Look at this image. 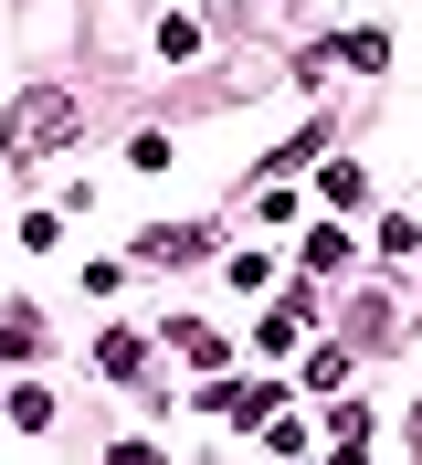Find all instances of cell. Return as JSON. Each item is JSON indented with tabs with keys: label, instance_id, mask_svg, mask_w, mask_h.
<instances>
[{
	"label": "cell",
	"instance_id": "2",
	"mask_svg": "<svg viewBox=\"0 0 422 465\" xmlns=\"http://www.w3.org/2000/svg\"><path fill=\"white\" fill-rule=\"evenodd\" d=\"M328 64H359V74H380V64H391V32H328V43H307V54H296V74H328Z\"/></svg>",
	"mask_w": 422,
	"mask_h": 465
},
{
	"label": "cell",
	"instance_id": "9",
	"mask_svg": "<svg viewBox=\"0 0 422 465\" xmlns=\"http://www.w3.org/2000/svg\"><path fill=\"white\" fill-rule=\"evenodd\" d=\"M317 148H328V116H307V127H296V138H285L264 170H296V159H317Z\"/></svg>",
	"mask_w": 422,
	"mask_h": 465
},
{
	"label": "cell",
	"instance_id": "5",
	"mask_svg": "<svg viewBox=\"0 0 422 465\" xmlns=\"http://www.w3.org/2000/svg\"><path fill=\"white\" fill-rule=\"evenodd\" d=\"M317 318V296L296 286V296H275V307H264V349H296V328Z\"/></svg>",
	"mask_w": 422,
	"mask_h": 465
},
{
	"label": "cell",
	"instance_id": "3",
	"mask_svg": "<svg viewBox=\"0 0 422 465\" xmlns=\"http://www.w3.org/2000/svg\"><path fill=\"white\" fill-rule=\"evenodd\" d=\"M201 402L222 412V423H243V434H264V423H275V402H285V391H275V381H232V391H211V381H201Z\"/></svg>",
	"mask_w": 422,
	"mask_h": 465
},
{
	"label": "cell",
	"instance_id": "4",
	"mask_svg": "<svg viewBox=\"0 0 422 465\" xmlns=\"http://www.w3.org/2000/svg\"><path fill=\"white\" fill-rule=\"evenodd\" d=\"M211 254V223H169V232H138V264H201Z\"/></svg>",
	"mask_w": 422,
	"mask_h": 465
},
{
	"label": "cell",
	"instance_id": "14",
	"mask_svg": "<svg viewBox=\"0 0 422 465\" xmlns=\"http://www.w3.org/2000/svg\"><path fill=\"white\" fill-rule=\"evenodd\" d=\"M159 54L169 64H201V22H159Z\"/></svg>",
	"mask_w": 422,
	"mask_h": 465
},
{
	"label": "cell",
	"instance_id": "6",
	"mask_svg": "<svg viewBox=\"0 0 422 465\" xmlns=\"http://www.w3.org/2000/svg\"><path fill=\"white\" fill-rule=\"evenodd\" d=\"M95 371H106V381H148V339H138V328H116V339L95 349Z\"/></svg>",
	"mask_w": 422,
	"mask_h": 465
},
{
	"label": "cell",
	"instance_id": "12",
	"mask_svg": "<svg viewBox=\"0 0 422 465\" xmlns=\"http://www.w3.org/2000/svg\"><path fill=\"white\" fill-rule=\"evenodd\" d=\"M338 264H348V232H338V223L307 232V275H338Z\"/></svg>",
	"mask_w": 422,
	"mask_h": 465
},
{
	"label": "cell",
	"instance_id": "11",
	"mask_svg": "<svg viewBox=\"0 0 422 465\" xmlns=\"http://www.w3.org/2000/svg\"><path fill=\"white\" fill-rule=\"evenodd\" d=\"M32 349H43V328H32V307H11L0 318V360H32Z\"/></svg>",
	"mask_w": 422,
	"mask_h": 465
},
{
	"label": "cell",
	"instance_id": "1",
	"mask_svg": "<svg viewBox=\"0 0 422 465\" xmlns=\"http://www.w3.org/2000/svg\"><path fill=\"white\" fill-rule=\"evenodd\" d=\"M74 138H84V106L64 85H32L22 106H11V138H0V148H11V170H43V159L74 148Z\"/></svg>",
	"mask_w": 422,
	"mask_h": 465
},
{
	"label": "cell",
	"instance_id": "7",
	"mask_svg": "<svg viewBox=\"0 0 422 465\" xmlns=\"http://www.w3.org/2000/svg\"><path fill=\"white\" fill-rule=\"evenodd\" d=\"M328 455H369V402H338L328 412Z\"/></svg>",
	"mask_w": 422,
	"mask_h": 465
},
{
	"label": "cell",
	"instance_id": "8",
	"mask_svg": "<svg viewBox=\"0 0 422 465\" xmlns=\"http://www.w3.org/2000/svg\"><path fill=\"white\" fill-rule=\"evenodd\" d=\"M169 349H191V360H232V349H222V328H211V318H169Z\"/></svg>",
	"mask_w": 422,
	"mask_h": 465
},
{
	"label": "cell",
	"instance_id": "13",
	"mask_svg": "<svg viewBox=\"0 0 422 465\" xmlns=\"http://www.w3.org/2000/svg\"><path fill=\"white\" fill-rule=\"evenodd\" d=\"M11 423H22V434H43V423H54V391H43V381H32V391H11Z\"/></svg>",
	"mask_w": 422,
	"mask_h": 465
},
{
	"label": "cell",
	"instance_id": "10",
	"mask_svg": "<svg viewBox=\"0 0 422 465\" xmlns=\"http://www.w3.org/2000/svg\"><path fill=\"white\" fill-rule=\"evenodd\" d=\"M317 191H328V202H338V212H359V202H369V180H359V170H348V159H328V180H317Z\"/></svg>",
	"mask_w": 422,
	"mask_h": 465
},
{
	"label": "cell",
	"instance_id": "15",
	"mask_svg": "<svg viewBox=\"0 0 422 465\" xmlns=\"http://www.w3.org/2000/svg\"><path fill=\"white\" fill-rule=\"evenodd\" d=\"M412 455H422V412H412Z\"/></svg>",
	"mask_w": 422,
	"mask_h": 465
}]
</instances>
